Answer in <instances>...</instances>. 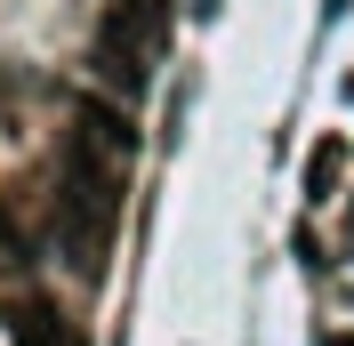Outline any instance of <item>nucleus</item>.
Here are the masks:
<instances>
[{"mask_svg":"<svg viewBox=\"0 0 354 346\" xmlns=\"http://www.w3.org/2000/svg\"><path fill=\"white\" fill-rule=\"evenodd\" d=\"M17 346H81V338H73V322H57V314H24Z\"/></svg>","mask_w":354,"mask_h":346,"instance_id":"3","label":"nucleus"},{"mask_svg":"<svg viewBox=\"0 0 354 346\" xmlns=\"http://www.w3.org/2000/svg\"><path fill=\"white\" fill-rule=\"evenodd\" d=\"M113 226H121V161L105 145L73 137L65 153V185H57V250H65L81 274H97L113 250Z\"/></svg>","mask_w":354,"mask_h":346,"instance_id":"1","label":"nucleus"},{"mask_svg":"<svg viewBox=\"0 0 354 346\" xmlns=\"http://www.w3.org/2000/svg\"><path fill=\"white\" fill-rule=\"evenodd\" d=\"M338 170H346V145H338V137H330V145H314V161H306V194H314V201H330Z\"/></svg>","mask_w":354,"mask_h":346,"instance_id":"2","label":"nucleus"}]
</instances>
